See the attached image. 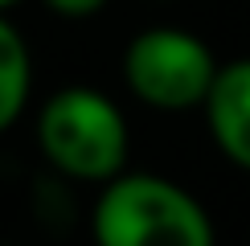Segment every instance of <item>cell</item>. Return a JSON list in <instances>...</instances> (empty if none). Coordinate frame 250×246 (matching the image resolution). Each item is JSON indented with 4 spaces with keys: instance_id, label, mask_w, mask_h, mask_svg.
<instances>
[{
    "instance_id": "2",
    "label": "cell",
    "mask_w": 250,
    "mask_h": 246,
    "mask_svg": "<svg viewBox=\"0 0 250 246\" xmlns=\"http://www.w3.org/2000/svg\"><path fill=\"white\" fill-rule=\"evenodd\" d=\"M37 148L62 177L78 184H107L127 172V115L99 86H62L37 111Z\"/></svg>"
},
{
    "instance_id": "3",
    "label": "cell",
    "mask_w": 250,
    "mask_h": 246,
    "mask_svg": "<svg viewBox=\"0 0 250 246\" xmlns=\"http://www.w3.org/2000/svg\"><path fill=\"white\" fill-rule=\"evenodd\" d=\"M222 62L193 29L148 25L123 49V82L144 107L164 115L201 111Z\"/></svg>"
},
{
    "instance_id": "1",
    "label": "cell",
    "mask_w": 250,
    "mask_h": 246,
    "mask_svg": "<svg viewBox=\"0 0 250 246\" xmlns=\"http://www.w3.org/2000/svg\"><path fill=\"white\" fill-rule=\"evenodd\" d=\"M95 246H217L213 218L185 184L156 172H119L90 209Z\"/></svg>"
},
{
    "instance_id": "7",
    "label": "cell",
    "mask_w": 250,
    "mask_h": 246,
    "mask_svg": "<svg viewBox=\"0 0 250 246\" xmlns=\"http://www.w3.org/2000/svg\"><path fill=\"white\" fill-rule=\"evenodd\" d=\"M17 4H21V0H0V13L8 17V8H17Z\"/></svg>"
},
{
    "instance_id": "4",
    "label": "cell",
    "mask_w": 250,
    "mask_h": 246,
    "mask_svg": "<svg viewBox=\"0 0 250 246\" xmlns=\"http://www.w3.org/2000/svg\"><path fill=\"white\" fill-rule=\"evenodd\" d=\"M205 127L234 168L250 172V58L217 66V78L205 99Z\"/></svg>"
},
{
    "instance_id": "5",
    "label": "cell",
    "mask_w": 250,
    "mask_h": 246,
    "mask_svg": "<svg viewBox=\"0 0 250 246\" xmlns=\"http://www.w3.org/2000/svg\"><path fill=\"white\" fill-rule=\"evenodd\" d=\"M33 95V54L21 29L0 13V136L25 115Z\"/></svg>"
},
{
    "instance_id": "6",
    "label": "cell",
    "mask_w": 250,
    "mask_h": 246,
    "mask_svg": "<svg viewBox=\"0 0 250 246\" xmlns=\"http://www.w3.org/2000/svg\"><path fill=\"white\" fill-rule=\"evenodd\" d=\"M41 4L49 8V13H58V17H70V20H86V17H95L107 8V0H41Z\"/></svg>"
}]
</instances>
